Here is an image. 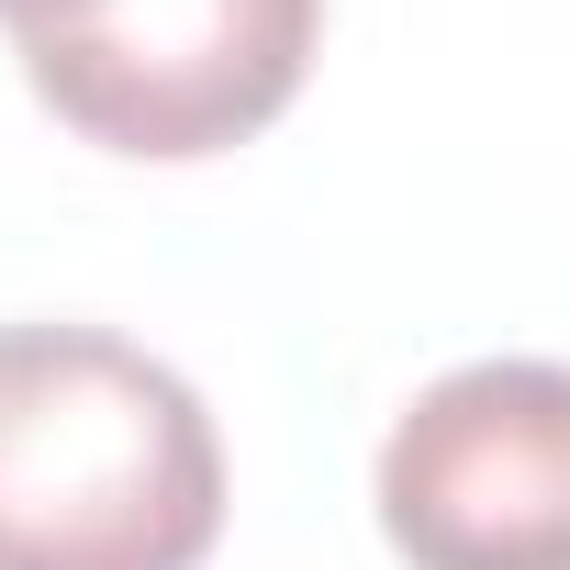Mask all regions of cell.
<instances>
[{"label": "cell", "instance_id": "4", "mask_svg": "<svg viewBox=\"0 0 570 570\" xmlns=\"http://www.w3.org/2000/svg\"><path fill=\"white\" fill-rule=\"evenodd\" d=\"M68 12H90V0H0V23H12V35H46V23H68Z\"/></svg>", "mask_w": 570, "mask_h": 570}, {"label": "cell", "instance_id": "2", "mask_svg": "<svg viewBox=\"0 0 570 570\" xmlns=\"http://www.w3.org/2000/svg\"><path fill=\"white\" fill-rule=\"evenodd\" d=\"M325 46V0H90L12 35L23 90L112 157H224L303 101Z\"/></svg>", "mask_w": 570, "mask_h": 570}, {"label": "cell", "instance_id": "3", "mask_svg": "<svg viewBox=\"0 0 570 570\" xmlns=\"http://www.w3.org/2000/svg\"><path fill=\"white\" fill-rule=\"evenodd\" d=\"M370 492L403 570H570V370L470 358L425 381Z\"/></svg>", "mask_w": 570, "mask_h": 570}, {"label": "cell", "instance_id": "1", "mask_svg": "<svg viewBox=\"0 0 570 570\" xmlns=\"http://www.w3.org/2000/svg\"><path fill=\"white\" fill-rule=\"evenodd\" d=\"M224 436L112 325H0V570H202Z\"/></svg>", "mask_w": 570, "mask_h": 570}]
</instances>
